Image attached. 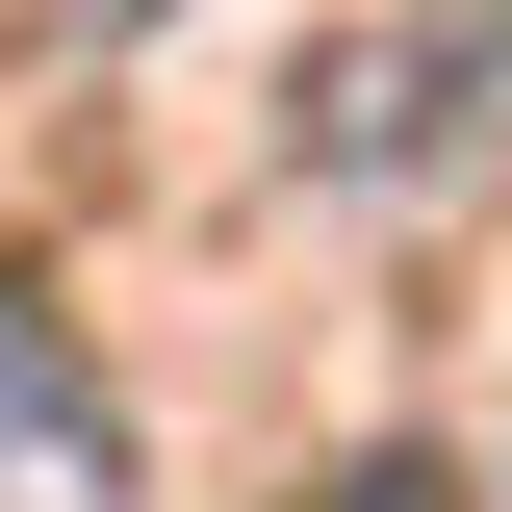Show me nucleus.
<instances>
[{
  "instance_id": "obj_1",
  "label": "nucleus",
  "mask_w": 512,
  "mask_h": 512,
  "mask_svg": "<svg viewBox=\"0 0 512 512\" xmlns=\"http://www.w3.org/2000/svg\"><path fill=\"white\" fill-rule=\"evenodd\" d=\"M128 461H103V384L52 359V308H26V282H0V512H103Z\"/></svg>"
},
{
  "instance_id": "obj_2",
  "label": "nucleus",
  "mask_w": 512,
  "mask_h": 512,
  "mask_svg": "<svg viewBox=\"0 0 512 512\" xmlns=\"http://www.w3.org/2000/svg\"><path fill=\"white\" fill-rule=\"evenodd\" d=\"M26 26H52V52H77V26H128V0H26Z\"/></svg>"
}]
</instances>
